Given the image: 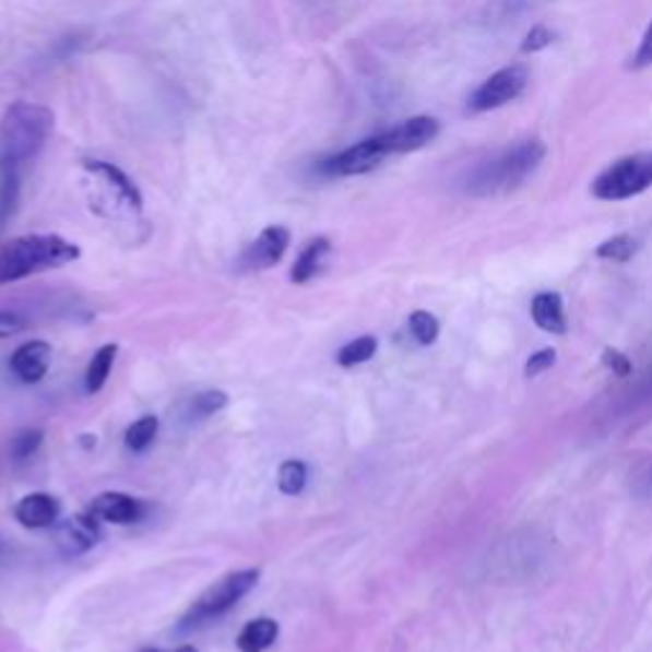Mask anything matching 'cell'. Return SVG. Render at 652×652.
<instances>
[{"label":"cell","instance_id":"cell-32","mask_svg":"<svg viewBox=\"0 0 652 652\" xmlns=\"http://www.w3.org/2000/svg\"><path fill=\"white\" fill-rule=\"evenodd\" d=\"M141 652H161V650H153V648H145V650H141Z\"/></svg>","mask_w":652,"mask_h":652},{"label":"cell","instance_id":"cell-14","mask_svg":"<svg viewBox=\"0 0 652 652\" xmlns=\"http://www.w3.org/2000/svg\"><path fill=\"white\" fill-rule=\"evenodd\" d=\"M531 317L535 321V327L543 329V332L558 334V336L569 332V321H566V311H564V298L554 294V291H543V294L533 298Z\"/></svg>","mask_w":652,"mask_h":652},{"label":"cell","instance_id":"cell-12","mask_svg":"<svg viewBox=\"0 0 652 652\" xmlns=\"http://www.w3.org/2000/svg\"><path fill=\"white\" fill-rule=\"evenodd\" d=\"M87 512L92 518L103 520V523L130 525L135 523V520H141L143 505L141 500H135V497H130L126 493H103L90 502Z\"/></svg>","mask_w":652,"mask_h":652},{"label":"cell","instance_id":"cell-27","mask_svg":"<svg viewBox=\"0 0 652 652\" xmlns=\"http://www.w3.org/2000/svg\"><path fill=\"white\" fill-rule=\"evenodd\" d=\"M602 363L604 367H609L617 378H630L632 375V359L615 347H607L602 352Z\"/></svg>","mask_w":652,"mask_h":652},{"label":"cell","instance_id":"cell-20","mask_svg":"<svg viewBox=\"0 0 652 652\" xmlns=\"http://www.w3.org/2000/svg\"><path fill=\"white\" fill-rule=\"evenodd\" d=\"M306 479H309V470H306L304 462H298V459H288V462H283L278 466V489L283 495L288 497H296L304 493L306 487Z\"/></svg>","mask_w":652,"mask_h":652},{"label":"cell","instance_id":"cell-18","mask_svg":"<svg viewBox=\"0 0 652 652\" xmlns=\"http://www.w3.org/2000/svg\"><path fill=\"white\" fill-rule=\"evenodd\" d=\"M115 355H118V344H103V347L95 352V357L90 359L87 375H84V390H87L90 395L99 393V390L105 388L107 378H110Z\"/></svg>","mask_w":652,"mask_h":652},{"label":"cell","instance_id":"cell-23","mask_svg":"<svg viewBox=\"0 0 652 652\" xmlns=\"http://www.w3.org/2000/svg\"><path fill=\"white\" fill-rule=\"evenodd\" d=\"M635 250H638V242H635L632 235H615L596 248V258L615 260V263H627V260L635 256Z\"/></svg>","mask_w":652,"mask_h":652},{"label":"cell","instance_id":"cell-30","mask_svg":"<svg viewBox=\"0 0 652 652\" xmlns=\"http://www.w3.org/2000/svg\"><path fill=\"white\" fill-rule=\"evenodd\" d=\"M23 327H26V321H23L19 313H11V311H0V340H5V336H13L23 332Z\"/></svg>","mask_w":652,"mask_h":652},{"label":"cell","instance_id":"cell-22","mask_svg":"<svg viewBox=\"0 0 652 652\" xmlns=\"http://www.w3.org/2000/svg\"><path fill=\"white\" fill-rule=\"evenodd\" d=\"M408 329H411L413 340H416L418 344H426L428 347V344H434L436 340H439L441 324L431 311H413L408 317Z\"/></svg>","mask_w":652,"mask_h":652},{"label":"cell","instance_id":"cell-15","mask_svg":"<svg viewBox=\"0 0 652 652\" xmlns=\"http://www.w3.org/2000/svg\"><path fill=\"white\" fill-rule=\"evenodd\" d=\"M84 168H87L90 174L99 176V179H103L107 183V187H110L115 191V194H118V199H120L122 204H128L133 212H141V206H143L141 191H138L135 183L130 181L128 176L122 174L118 166L107 164V161H87V164H84Z\"/></svg>","mask_w":652,"mask_h":652},{"label":"cell","instance_id":"cell-2","mask_svg":"<svg viewBox=\"0 0 652 652\" xmlns=\"http://www.w3.org/2000/svg\"><path fill=\"white\" fill-rule=\"evenodd\" d=\"M546 143L541 138H527L497 153L495 158L479 164L466 179V189L477 197L487 194H505V191L515 189L531 176L535 168L541 166V161L546 158Z\"/></svg>","mask_w":652,"mask_h":652},{"label":"cell","instance_id":"cell-3","mask_svg":"<svg viewBox=\"0 0 652 652\" xmlns=\"http://www.w3.org/2000/svg\"><path fill=\"white\" fill-rule=\"evenodd\" d=\"M80 258V248L59 235L15 237L0 248V283H13L28 275L61 268Z\"/></svg>","mask_w":652,"mask_h":652},{"label":"cell","instance_id":"cell-29","mask_svg":"<svg viewBox=\"0 0 652 652\" xmlns=\"http://www.w3.org/2000/svg\"><path fill=\"white\" fill-rule=\"evenodd\" d=\"M652 64V21L645 31V36H642V42L638 46V51H635L632 57V69H645Z\"/></svg>","mask_w":652,"mask_h":652},{"label":"cell","instance_id":"cell-16","mask_svg":"<svg viewBox=\"0 0 652 652\" xmlns=\"http://www.w3.org/2000/svg\"><path fill=\"white\" fill-rule=\"evenodd\" d=\"M278 635H281V627L275 619L258 617L242 627L240 635H237L235 645L240 652H265L275 640H278Z\"/></svg>","mask_w":652,"mask_h":652},{"label":"cell","instance_id":"cell-6","mask_svg":"<svg viewBox=\"0 0 652 652\" xmlns=\"http://www.w3.org/2000/svg\"><path fill=\"white\" fill-rule=\"evenodd\" d=\"M527 80H531V74H527V69L523 64H510V67L497 69L495 74H489L487 80L472 92L470 99H466V107H470V112L497 110V107L508 105L512 99L523 95L527 87Z\"/></svg>","mask_w":652,"mask_h":652},{"label":"cell","instance_id":"cell-17","mask_svg":"<svg viewBox=\"0 0 652 652\" xmlns=\"http://www.w3.org/2000/svg\"><path fill=\"white\" fill-rule=\"evenodd\" d=\"M329 252H332V242L327 237H317L301 250V256L296 258L294 268H291V281L294 283H309L321 268H324Z\"/></svg>","mask_w":652,"mask_h":652},{"label":"cell","instance_id":"cell-21","mask_svg":"<svg viewBox=\"0 0 652 652\" xmlns=\"http://www.w3.org/2000/svg\"><path fill=\"white\" fill-rule=\"evenodd\" d=\"M158 436V418L156 416H141L128 426L126 431V447L130 451H145Z\"/></svg>","mask_w":652,"mask_h":652},{"label":"cell","instance_id":"cell-26","mask_svg":"<svg viewBox=\"0 0 652 652\" xmlns=\"http://www.w3.org/2000/svg\"><path fill=\"white\" fill-rule=\"evenodd\" d=\"M558 359V352L554 347H546V349H538L535 355L527 357V363L523 367L525 378H538V375H543L546 370H550V367L556 365Z\"/></svg>","mask_w":652,"mask_h":652},{"label":"cell","instance_id":"cell-5","mask_svg":"<svg viewBox=\"0 0 652 652\" xmlns=\"http://www.w3.org/2000/svg\"><path fill=\"white\" fill-rule=\"evenodd\" d=\"M652 187V151L632 153L604 168L592 183V194L602 202H625Z\"/></svg>","mask_w":652,"mask_h":652},{"label":"cell","instance_id":"cell-8","mask_svg":"<svg viewBox=\"0 0 652 652\" xmlns=\"http://www.w3.org/2000/svg\"><path fill=\"white\" fill-rule=\"evenodd\" d=\"M436 135H439V120L431 118V115H416V118H408L393 128L382 130V133H378V141L388 156H395V153H413L424 149Z\"/></svg>","mask_w":652,"mask_h":652},{"label":"cell","instance_id":"cell-10","mask_svg":"<svg viewBox=\"0 0 652 652\" xmlns=\"http://www.w3.org/2000/svg\"><path fill=\"white\" fill-rule=\"evenodd\" d=\"M99 527L97 518H92L90 512H76V515L61 520L57 531V543L67 556L87 554L92 546H97Z\"/></svg>","mask_w":652,"mask_h":652},{"label":"cell","instance_id":"cell-24","mask_svg":"<svg viewBox=\"0 0 652 652\" xmlns=\"http://www.w3.org/2000/svg\"><path fill=\"white\" fill-rule=\"evenodd\" d=\"M227 403L229 398L225 390H204V393L194 395V401H191V416L194 418L214 416V413H220Z\"/></svg>","mask_w":652,"mask_h":652},{"label":"cell","instance_id":"cell-9","mask_svg":"<svg viewBox=\"0 0 652 652\" xmlns=\"http://www.w3.org/2000/svg\"><path fill=\"white\" fill-rule=\"evenodd\" d=\"M288 245H291V233L286 227L281 225L265 227L263 233L258 235V240L242 252L240 268L242 271H268V268H273L283 256H286Z\"/></svg>","mask_w":652,"mask_h":652},{"label":"cell","instance_id":"cell-7","mask_svg":"<svg viewBox=\"0 0 652 652\" xmlns=\"http://www.w3.org/2000/svg\"><path fill=\"white\" fill-rule=\"evenodd\" d=\"M388 158V153L382 151L378 135L365 138L349 149H344L334 156L324 158L319 164V174L327 179H347V176H363L378 168L382 161Z\"/></svg>","mask_w":652,"mask_h":652},{"label":"cell","instance_id":"cell-19","mask_svg":"<svg viewBox=\"0 0 652 652\" xmlns=\"http://www.w3.org/2000/svg\"><path fill=\"white\" fill-rule=\"evenodd\" d=\"M375 352H378V340H375L372 334H363L357 336V340L347 342L340 352H336V365L357 367L367 363V359H372Z\"/></svg>","mask_w":652,"mask_h":652},{"label":"cell","instance_id":"cell-25","mask_svg":"<svg viewBox=\"0 0 652 652\" xmlns=\"http://www.w3.org/2000/svg\"><path fill=\"white\" fill-rule=\"evenodd\" d=\"M42 441H44V431H38V428H26V431L15 434L11 439V457L15 462H23V459H28L38 447H42Z\"/></svg>","mask_w":652,"mask_h":652},{"label":"cell","instance_id":"cell-4","mask_svg":"<svg viewBox=\"0 0 652 652\" xmlns=\"http://www.w3.org/2000/svg\"><path fill=\"white\" fill-rule=\"evenodd\" d=\"M258 581H260L258 569L233 571L227 573V577H222L220 581H214V584L206 589L194 604H191L187 615H183L181 630L202 627L206 623H212V619L227 615V612L233 609L242 596H248L252 589L258 586Z\"/></svg>","mask_w":652,"mask_h":652},{"label":"cell","instance_id":"cell-28","mask_svg":"<svg viewBox=\"0 0 652 652\" xmlns=\"http://www.w3.org/2000/svg\"><path fill=\"white\" fill-rule=\"evenodd\" d=\"M550 42H554V31H550L548 26H543V23H538V26H533V28L525 34L523 51H525V54L543 51V49H548Z\"/></svg>","mask_w":652,"mask_h":652},{"label":"cell","instance_id":"cell-1","mask_svg":"<svg viewBox=\"0 0 652 652\" xmlns=\"http://www.w3.org/2000/svg\"><path fill=\"white\" fill-rule=\"evenodd\" d=\"M54 128V112L44 105L15 103L0 120V176H21L44 151Z\"/></svg>","mask_w":652,"mask_h":652},{"label":"cell","instance_id":"cell-11","mask_svg":"<svg viewBox=\"0 0 652 652\" xmlns=\"http://www.w3.org/2000/svg\"><path fill=\"white\" fill-rule=\"evenodd\" d=\"M51 367V344L42 340H31L21 344L19 349L13 352L11 357V370L15 378L26 386H34V382H42Z\"/></svg>","mask_w":652,"mask_h":652},{"label":"cell","instance_id":"cell-13","mask_svg":"<svg viewBox=\"0 0 652 652\" xmlns=\"http://www.w3.org/2000/svg\"><path fill=\"white\" fill-rule=\"evenodd\" d=\"M13 515L23 527H31V531H38V527H51L59 520V500L46 493L26 495V497H21L19 505H15Z\"/></svg>","mask_w":652,"mask_h":652},{"label":"cell","instance_id":"cell-31","mask_svg":"<svg viewBox=\"0 0 652 652\" xmlns=\"http://www.w3.org/2000/svg\"><path fill=\"white\" fill-rule=\"evenodd\" d=\"M176 652H199L194 645H181Z\"/></svg>","mask_w":652,"mask_h":652}]
</instances>
